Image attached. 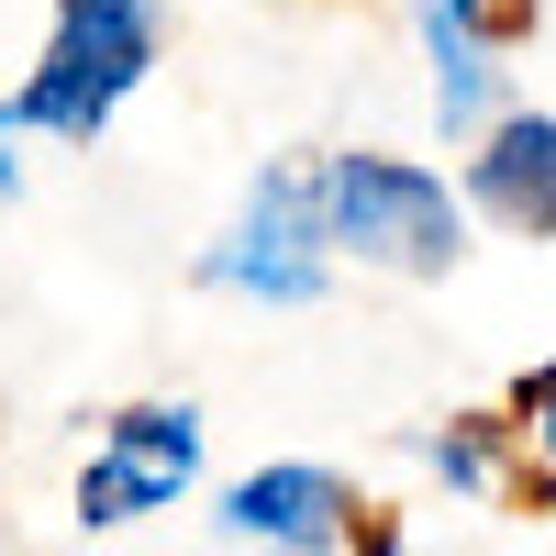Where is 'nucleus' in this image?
Wrapping results in <instances>:
<instances>
[{"instance_id":"9","label":"nucleus","mask_w":556,"mask_h":556,"mask_svg":"<svg viewBox=\"0 0 556 556\" xmlns=\"http://www.w3.org/2000/svg\"><path fill=\"white\" fill-rule=\"evenodd\" d=\"M513 424H523V434H534V468H545V479H556V367H534V379H523V390H513Z\"/></svg>"},{"instance_id":"6","label":"nucleus","mask_w":556,"mask_h":556,"mask_svg":"<svg viewBox=\"0 0 556 556\" xmlns=\"http://www.w3.org/2000/svg\"><path fill=\"white\" fill-rule=\"evenodd\" d=\"M468 212L501 235H556V112H501L468 146Z\"/></svg>"},{"instance_id":"3","label":"nucleus","mask_w":556,"mask_h":556,"mask_svg":"<svg viewBox=\"0 0 556 556\" xmlns=\"http://www.w3.org/2000/svg\"><path fill=\"white\" fill-rule=\"evenodd\" d=\"M201 278L256 312H301L334 290V223H323V167H267L245 212L201 245Z\"/></svg>"},{"instance_id":"7","label":"nucleus","mask_w":556,"mask_h":556,"mask_svg":"<svg viewBox=\"0 0 556 556\" xmlns=\"http://www.w3.org/2000/svg\"><path fill=\"white\" fill-rule=\"evenodd\" d=\"M513 445H523L513 412H456V424H434V434H424V468H434L445 490H468V501H513V490H523Z\"/></svg>"},{"instance_id":"4","label":"nucleus","mask_w":556,"mask_h":556,"mask_svg":"<svg viewBox=\"0 0 556 556\" xmlns=\"http://www.w3.org/2000/svg\"><path fill=\"white\" fill-rule=\"evenodd\" d=\"M190 479H201V412L190 401H134V412H112V434L89 445V468H78V523L112 534V523L178 513Z\"/></svg>"},{"instance_id":"1","label":"nucleus","mask_w":556,"mask_h":556,"mask_svg":"<svg viewBox=\"0 0 556 556\" xmlns=\"http://www.w3.org/2000/svg\"><path fill=\"white\" fill-rule=\"evenodd\" d=\"M156 67V0H56V34H45L34 78L12 89L23 134H56V146H89Z\"/></svg>"},{"instance_id":"2","label":"nucleus","mask_w":556,"mask_h":556,"mask_svg":"<svg viewBox=\"0 0 556 556\" xmlns=\"http://www.w3.org/2000/svg\"><path fill=\"white\" fill-rule=\"evenodd\" d=\"M323 223H334V256L390 267V278H445L468 256V190H445L434 167L412 156H323Z\"/></svg>"},{"instance_id":"5","label":"nucleus","mask_w":556,"mask_h":556,"mask_svg":"<svg viewBox=\"0 0 556 556\" xmlns=\"http://www.w3.org/2000/svg\"><path fill=\"white\" fill-rule=\"evenodd\" d=\"M356 534V490L312 456H278V468H245L223 490V545L245 556H334Z\"/></svg>"},{"instance_id":"8","label":"nucleus","mask_w":556,"mask_h":556,"mask_svg":"<svg viewBox=\"0 0 556 556\" xmlns=\"http://www.w3.org/2000/svg\"><path fill=\"white\" fill-rule=\"evenodd\" d=\"M424 12H445V23H468L479 45H523V34H534V0H424Z\"/></svg>"}]
</instances>
